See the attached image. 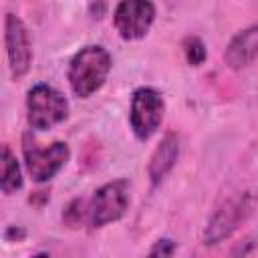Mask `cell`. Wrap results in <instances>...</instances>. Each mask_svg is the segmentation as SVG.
<instances>
[{
    "label": "cell",
    "instance_id": "6da1fadb",
    "mask_svg": "<svg viewBox=\"0 0 258 258\" xmlns=\"http://www.w3.org/2000/svg\"><path fill=\"white\" fill-rule=\"evenodd\" d=\"M258 194L254 189H242L226 198L208 218L202 230V244L206 248H214L228 238H232L256 212Z\"/></svg>",
    "mask_w": 258,
    "mask_h": 258
},
{
    "label": "cell",
    "instance_id": "7a4b0ae2",
    "mask_svg": "<svg viewBox=\"0 0 258 258\" xmlns=\"http://www.w3.org/2000/svg\"><path fill=\"white\" fill-rule=\"evenodd\" d=\"M113 69V58L109 50L101 44H87L79 48L67 67V81L75 97L89 99L107 81Z\"/></svg>",
    "mask_w": 258,
    "mask_h": 258
},
{
    "label": "cell",
    "instance_id": "3957f363",
    "mask_svg": "<svg viewBox=\"0 0 258 258\" xmlns=\"http://www.w3.org/2000/svg\"><path fill=\"white\" fill-rule=\"evenodd\" d=\"M26 121L34 131H48L69 117L67 97L48 83H36L26 91Z\"/></svg>",
    "mask_w": 258,
    "mask_h": 258
},
{
    "label": "cell",
    "instance_id": "277c9868",
    "mask_svg": "<svg viewBox=\"0 0 258 258\" xmlns=\"http://www.w3.org/2000/svg\"><path fill=\"white\" fill-rule=\"evenodd\" d=\"M131 206V185L119 177L103 183L87 202V224L97 230L119 222Z\"/></svg>",
    "mask_w": 258,
    "mask_h": 258
},
{
    "label": "cell",
    "instance_id": "5b68a950",
    "mask_svg": "<svg viewBox=\"0 0 258 258\" xmlns=\"http://www.w3.org/2000/svg\"><path fill=\"white\" fill-rule=\"evenodd\" d=\"M22 157L28 175L36 183H46L60 173V169L71 159V149L64 141H52L46 147H40L30 133L22 135Z\"/></svg>",
    "mask_w": 258,
    "mask_h": 258
},
{
    "label": "cell",
    "instance_id": "8992f818",
    "mask_svg": "<svg viewBox=\"0 0 258 258\" xmlns=\"http://www.w3.org/2000/svg\"><path fill=\"white\" fill-rule=\"evenodd\" d=\"M165 113V99L155 87H137L129 103V129L137 141L157 133Z\"/></svg>",
    "mask_w": 258,
    "mask_h": 258
},
{
    "label": "cell",
    "instance_id": "52a82bcc",
    "mask_svg": "<svg viewBox=\"0 0 258 258\" xmlns=\"http://www.w3.org/2000/svg\"><path fill=\"white\" fill-rule=\"evenodd\" d=\"M4 48L12 79H22L32 67V40L24 20L14 14H4Z\"/></svg>",
    "mask_w": 258,
    "mask_h": 258
},
{
    "label": "cell",
    "instance_id": "ba28073f",
    "mask_svg": "<svg viewBox=\"0 0 258 258\" xmlns=\"http://www.w3.org/2000/svg\"><path fill=\"white\" fill-rule=\"evenodd\" d=\"M157 8L149 0H123L113 10V26L123 40H141L155 22Z\"/></svg>",
    "mask_w": 258,
    "mask_h": 258
},
{
    "label": "cell",
    "instance_id": "9c48e42d",
    "mask_svg": "<svg viewBox=\"0 0 258 258\" xmlns=\"http://www.w3.org/2000/svg\"><path fill=\"white\" fill-rule=\"evenodd\" d=\"M179 151H181V145H179L177 133L167 131L161 137V141L155 145V149L151 151L149 161H147V177L153 187L159 185L169 175V171L175 167V163L179 159Z\"/></svg>",
    "mask_w": 258,
    "mask_h": 258
},
{
    "label": "cell",
    "instance_id": "30bf717a",
    "mask_svg": "<svg viewBox=\"0 0 258 258\" xmlns=\"http://www.w3.org/2000/svg\"><path fill=\"white\" fill-rule=\"evenodd\" d=\"M256 58H258V22L236 32L224 50V62L232 71H242L248 64H252Z\"/></svg>",
    "mask_w": 258,
    "mask_h": 258
},
{
    "label": "cell",
    "instance_id": "8fae6325",
    "mask_svg": "<svg viewBox=\"0 0 258 258\" xmlns=\"http://www.w3.org/2000/svg\"><path fill=\"white\" fill-rule=\"evenodd\" d=\"M22 187V169L20 163L10 149V145H2V177H0V189L4 196H12Z\"/></svg>",
    "mask_w": 258,
    "mask_h": 258
},
{
    "label": "cell",
    "instance_id": "7c38bea8",
    "mask_svg": "<svg viewBox=\"0 0 258 258\" xmlns=\"http://www.w3.org/2000/svg\"><path fill=\"white\" fill-rule=\"evenodd\" d=\"M181 50H183V56H185V62L189 67H200L206 62V56H208V50H206V44L200 36L196 34H189L183 38L181 42Z\"/></svg>",
    "mask_w": 258,
    "mask_h": 258
},
{
    "label": "cell",
    "instance_id": "4fadbf2b",
    "mask_svg": "<svg viewBox=\"0 0 258 258\" xmlns=\"http://www.w3.org/2000/svg\"><path fill=\"white\" fill-rule=\"evenodd\" d=\"M85 218H87V202L81 200V198L71 200L69 206H67L64 212H62V222H64L69 228H77Z\"/></svg>",
    "mask_w": 258,
    "mask_h": 258
},
{
    "label": "cell",
    "instance_id": "5bb4252c",
    "mask_svg": "<svg viewBox=\"0 0 258 258\" xmlns=\"http://www.w3.org/2000/svg\"><path fill=\"white\" fill-rule=\"evenodd\" d=\"M177 252V242L171 238H159L151 244L145 258H173Z\"/></svg>",
    "mask_w": 258,
    "mask_h": 258
},
{
    "label": "cell",
    "instance_id": "9a60e30c",
    "mask_svg": "<svg viewBox=\"0 0 258 258\" xmlns=\"http://www.w3.org/2000/svg\"><path fill=\"white\" fill-rule=\"evenodd\" d=\"M256 242H258V236H256V234H246V236H242V238L230 248L228 258H248V256L252 254V250L256 248Z\"/></svg>",
    "mask_w": 258,
    "mask_h": 258
},
{
    "label": "cell",
    "instance_id": "2e32d148",
    "mask_svg": "<svg viewBox=\"0 0 258 258\" xmlns=\"http://www.w3.org/2000/svg\"><path fill=\"white\" fill-rule=\"evenodd\" d=\"M107 8H109V6H107L105 2H99V4L93 2V4H89V12H91L93 18H103L105 12H107Z\"/></svg>",
    "mask_w": 258,
    "mask_h": 258
},
{
    "label": "cell",
    "instance_id": "e0dca14e",
    "mask_svg": "<svg viewBox=\"0 0 258 258\" xmlns=\"http://www.w3.org/2000/svg\"><path fill=\"white\" fill-rule=\"evenodd\" d=\"M30 258H50V254H46V252H38V254L30 256Z\"/></svg>",
    "mask_w": 258,
    "mask_h": 258
}]
</instances>
